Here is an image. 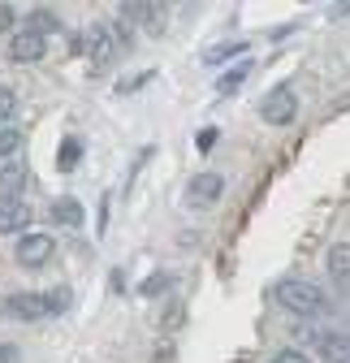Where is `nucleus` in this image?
<instances>
[{
    "label": "nucleus",
    "mask_w": 350,
    "mask_h": 363,
    "mask_svg": "<svg viewBox=\"0 0 350 363\" xmlns=\"http://www.w3.org/2000/svg\"><path fill=\"white\" fill-rule=\"evenodd\" d=\"M273 298L286 307V311H294V315H320V311H329V294L316 286V281H303V277H286V281H277V290H273Z\"/></svg>",
    "instance_id": "nucleus-1"
},
{
    "label": "nucleus",
    "mask_w": 350,
    "mask_h": 363,
    "mask_svg": "<svg viewBox=\"0 0 350 363\" xmlns=\"http://www.w3.org/2000/svg\"><path fill=\"white\" fill-rule=\"evenodd\" d=\"M121 48H125V39L108 22H96L91 30H86V61H91V69H113Z\"/></svg>",
    "instance_id": "nucleus-2"
},
{
    "label": "nucleus",
    "mask_w": 350,
    "mask_h": 363,
    "mask_svg": "<svg viewBox=\"0 0 350 363\" xmlns=\"http://www.w3.org/2000/svg\"><path fill=\"white\" fill-rule=\"evenodd\" d=\"M259 117H264L269 125H290V121L298 117V96H294V86H290V82L273 86L269 96H264V104H259Z\"/></svg>",
    "instance_id": "nucleus-3"
},
{
    "label": "nucleus",
    "mask_w": 350,
    "mask_h": 363,
    "mask_svg": "<svg viewBox=\"0 0 350 363\" xmlns=\"http://www.w3.org/2000/svg\"><path fill=\"white\" fill-rule=\"evenodd\" d=\"M13 255H18L22 268H43V264L57 255V242H52V234H22Z\"/></svg>",
    "instance_id": "nucleus-4"
},
{
    "label": "nucleus",
    "mask_w": 350,
    "mask_h": 363,
    "mask_svg": "<svg viewBox=\"0 0 350 363\" xmlns=\"http://www.w3.org/2000/svg\"><path fill=\"white\" fill-rule=\"evenodd\" d=\"M0 311H5L9 320H26V325H35V320H43V315H48V303H43V294L26 290V294H9L5 303H0Z\"/></svg>",
    "instance_id": "nucleus-5"
},
{
    "label": "nucleus",
    "mask_w": 350,
    "mask_h": 363,
    "mask_svg": "<svg viewBox=\"0 0 350 363\" xmlns=\"http://www.w3.org/2000/svg\"><path fill=\"white\" fill-rule=\"evenodd\" d=\"M221 195H225V177L221 173H199L186 191V203L191 208H212V203H221Z\"/></svg>",
    "instance_id": "nucleus-6"
},
{
    "label": "nucleus",
    "mask_w": 350,
    "mask_h": 363,
    "mask_svg": "<svg viewBox=\"0 0 350 363\" xmlns=\"http://www.w3.org/2000/svg\"><path fill=\"white\" fill-rule=\"evenodd\" d=\"M43 52H48V39L35 35V30H18V35L9 39V57H13L18 65H35V61H43Z\"/></svg>",
    "instance_id": "nucleus-7"
},
{
    "label": "nucleus",
    "mask_w": 350,
    "mask_h": 363,
    "mask_svg": "<svg viewBox=\"0 0 350 363\" xmlns=\"http://www.w3.org/2000/svg\"><path fill=\"white\" fill-rule=\"evenodd\" d=\"M30 186V169L26 164H5L0 169V203H22Z\"/></svg>",
    "instance_id": "nucleus-8"
},
{
    "label": "nucleus",
    "mask_w": 350,
    "mask_h": 363,
    "mask_svg": "<svg viewBox=\"0 0 350 363\" xmlns=\"http://www.w3.org/2000/svg\"><path fill=\"white\" fill-rule=\"evenodd\" d=\"M30 225V203H0V234H26Z\"/></svg>",
    "instance_id": "nucleus-9"
},
{
    "label": "nucleus",
    "mask_w": 350,
    "mask_h": 363,
    "mask_svg": "<svg viewBox=\"0 0 350 363\" xmlns=\"http://www.w3.org/2000/svg\"><path fill=\"white\" fill-rule=\"evenodd\" d=\"M329 277L337 281V290H346V281H350V242L346 238L329 251Z\"/></svg>",
    "instance_id": "nucleus-10"
},
{
    "label": "nucleus",
    "mask_w": 350,
    "mask_h": 363,
    "mask_svg": "<svg viewBox=\"0 0 350 363\" xmlns=\"http://www.w3.org/2000/svg\"><path fill=\"white\" fill-rule=\"evenodd\" d=\"M52 216H57L61 225H69V230H78V225L86 220V212H82V203H78L74 195H61V199H52Z\"/></svg>",
    "instance_id": "nucleus-11"
},
{
    "label": "nucleus",
    "mask_w": 350,
    "mask_h": 363,
    "mask_svg": "<svg viewBox=\"0 0 350 363\" xmlns=\"http://www.w3.org/2000/svg\"><path fill=\"white\" fill-rule=\"evenodd\" d=\"M26 30H35V35H57L61 30V13L57 9H30V18H26Z\"/></svg>",
    "instance_id": "nucleus-12"
},
{
    "label": "nucleus",
    "mask_w": 350,
    "mask_h": 363,
    "mask_svg": "<svg viewBox=\"0 0 350 363\" xmlns=\"http://www.w3.org/2000/svg\"><path fill=\"white\" fill-rule=\"evenodd\" d=\"M320 354H324L329 363H346V354H350V346H346V333H341V329H329V333H320Z\"/></svg>",
    "instance_id": "nucleus-13"
},
{
    "label": "nucleus",
    "mask_w": 350,
    "mask_h": 363,
    "mask_svg": "<svg viewBox=\"0 0 350 363\" xmlns=\"http://www.w3.org/2000/svg\"><path fill=\"white\" fill-rule=\"evenodd\" d=\"M26 147V134L18 130V125H5V130H0V160H9L13 164V156Z\"/></svg>",
    "instance_id": "nucleus-14"
},
{
    "label": "nucleus",
    "mask_w": 350,
    "mask_h": 363,
    "mask_svg": "<svg viewBox=\"0 0 350 363\" xmlns=\"http://www.w3.org/2000/svg\"><path fill=\"white\" fill-rule=\"evenodd\" d=\"M13 117H18V91L13 86H0V130L13 125Z\"/></svg>",
    "instance_id": "nucleus-15"
},
{
    "label": "nucleus",
    "mask_w": 350,
    "mask_h": 363,
    "mask_svg": "<svg viewBox=\"0 0 350 363\" xmlns=\"http://www.w3.org/2000/svg\"><path fill=\"white\" fill-rule=\"evenodd\" d=\"M78 160H82V139H65V143H61V156H57V164H61V173H69V169H78Z\"/></svg>",
    "instance_id": "nucleus-16"
},
{
    "label": "nucleus",
    "mask_w": 350,
    "mask_h": 363,
    "mask_svg": "<svg viewBox=\"0 0 350 363\" xmlns=\"http://www.w3.org/2000/svg\"><path fill=\"white\" fill-rule=\"evenodd\" d=\"M247 82V61L238 65V69H230V74H221V82H216V91H221V96H230V91H238Z\"/></svg>",
    "instance_id": "nucleus-17"
},
{
    "label": "nucleus",
    "mask_w": 350,
    "mask_h": 363,
    "mask_svg": "<svg viewBox=\"0 0 350 363\" xmlns=\"http://www.w3.org/2000/svg\"><path fill=\"white\" fill-rule=\"evenodd\" d=\"M43 303H48V315H57V311L69 307V290H65V286H52L48 294H43Z\"/></svg>",
    "instance_id": "nucleus-18"
},
{
    "label": "nucleus",
    "mask_w": 350,
    "mask_h": 363,
    "mask_svg": "<svg viewBox=\"0 0 350 363\" xmlns=\"http://www.w3.org/2000/svg\"><path fill=\"white\" fill-rule=\"evenodd\" d=\"M242 52H247V43H221V48H212L203 61H208V65H216V61H225V57H242Z\"/></svg>",
    "instance_id": "nucleus-19"
},
{
    "label": "nucleus",
    "mask_w": 350,
    "mask_h": 363,
    "mask_svg": "<svg viewBox=\"0 0 350 363\" xmlns=\"http://www.w3.org/2000/svg\"><path fill=\"white\" fill-rule=\"evenodd\" d=\"M273 363H312V354H307V350L286 346V350H277V354H273Z\"/></svg>",
    "instance_id": "nucleus-20"
},
{
    "label": "nucleus",
    "mask_w": 350,
    "mask_h": 363,
    "mask_svg": "<svg viewBox=\"0 0 350 363\" xmlns=\"http://www.w3.org/2000/svg\"><path fill=\"white\" fill-rule=\"evenodd\" d=\"M13 22H18V9H13V5H0V35L13 30Z\"/></svg>",
    "instance_id": "nucleus-21"
},
{
    "label": "nucleus",
    "mask_w": 350,
    "mask_h": 363,
    "mask_svg": "<svg viewBox=\"0 0 350 363\" xmlns=\"http://www.w3.org/2000/svg\"><path fill=\"white\" fill-rule=\"evenodd\" d=\"M18 359H22V350L13 342H0V363H18Z\"/></svg>",
    "instance_id": "nucleus-22"
},
{
    "label": "nucleus",
    "mask_w": 350,
    "mask_h": 363,
    "mask_svg": "<svg viewBox=\"0 0 350 363\" xmlns=\"http://www.w3.org/2000/svg\"><path fill=\"white\" fill-rule=\"evenodd\" d=\"M169 281H173V277H147V281H143V294H160V286H169Z\"/></svg>",
    "instance_id": "nucleus-23"
}]
</instances>
